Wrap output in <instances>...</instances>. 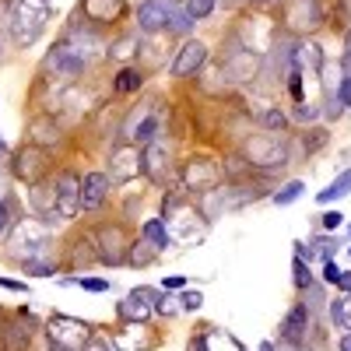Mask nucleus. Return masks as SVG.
Masks as SVG:
<instances>
[{
  "label": "nucleus",
  "instance_id": "1",
  "mask_svg": "<svg viewBox=\"0 0 351 351\" xmlns=\"http://www.w3.org/2000/svg\"><path fill=\"white\" fill-rule=\"evenodd\" d=\"M162 221L169 228L172 246H197V243H204L208 225H211V218L204 215L190 197L176 193V190H169L165 200H162Z\"/></svg>",
  "mask_w": 351,
  "mask_h": 351
},
{
  "label": "nucleus",
  "instance_id": "2",
  "mask_svg": "<svg viewBox=\"0 0 351 351\" xmlns=\"http://www.w3.org/2000/svg\"><path fill=\"white\" fill-rule=\"evenodd\" d=\"M288 137L285 134H271V130H260V134H250L243 137V158L250 169H260V172H271V169H281L288 162Z\"/></svg>",
  "mask_w": 351,
  "mask_h": 351
},
{
  "label": "nucleus",
  "instance_id": "3",
  "mask_svg": "<svg viewBox=\"0 0 351 351\" xmlns=\"http://www.w3.org/2000/svg\"><path fill=\"white\" fill-rule=\"evenodd\" d=\"M49 21V4L46 0H11V39L18 49L25 46H32L39 36H43V28Z\"/></svg>",
  "mask_w": 351,
  "mask_h": 351
},
{
  "label": "nucleus",
  "instance_id": "4",
  "mask_svg": "<svg viewBox=\"0 0 351 351\" xmlns=\"http://www.w3.org/2000/svg\"><path fill=\"white\" fill-rule=\"evenodd\" d=\"M180 180H183V186H186L190 193L208 197V193H215V190L225 183V169H221L218 162H211V158H190V162L180 169Z\"/></svg>",
  "mask_w": 351,
  "mask_h": 351
},
{
  "label": "nucleus",
  "instance_id": "5",
  "mask_svg": "<svg viewBox=\"0 0 351 351\" xmlns=\"http://www.w3.org/2000/svg\"><path fill=\"white\" fill-rule=\"evenodd\" d=\"M46 334H49V344L53 348H67V351H81L84 341L92 337V327L84 319H74V316H64L56 313L46 319Z\"/></svg>",
  "mask_w": 351,
  "mask_h": 351
},
{
  "label": "nucleus",
  "instance_id": "6",
  "mask_svg": "<svg viewBox=\"0 0 351 351\" xmlns=\"http://www.w3.org/2000/svg\"><path fill=\"white\" fill-rule=\"evenodd\" d=\"M11 169H14V176H18L21 183L32 186V183H43L46 176L53 172V155H49L46 148H39V144L28 141L25 148L14 155V165H11Z\"/></svg>",
  "mask_w": 351,
  "mask_h": 351
},
{
  "label": "nucleus",
  "instance_id": "7",
  "mask_svg": "<svg viewBox=\"0 0 351 351\" xmlns=\"http://www.w3.org/2000/svg\"><path fill=\"white\" fill-rule=\"evenodd\" d=\"M285 28L291 36H309V32H316L319 25H324V4L319 0H288L285 4Z\"/></svg>",
  "mask_w": 351,
  "mask_h": 351
},
{
  "label": "nucleus",
  "instance_id": "8",
  "mask_svg": "<svg viewBox=\"0 0 351 351\" xmlns=\"http://www.w3.org/2000/svg\"><path fill=\"white\" fill-rule=\"evenodd\" d=\"M218 67L225 71V77H228V81L246 84V81H253V77H256V71H260V56H256V49L243 46L239 39H232L228 53H221V64H218Z\"/></svg>",
  "mask_w": 351,
  "mask_h": 351
},
{
  "label": "nucleus",
  "instance_id": "9",
  "mask_svg": "<svg viewBox=\"0 0 351 351\" xmlns=\"http://www.w3.org/2000/svg\"><path fill=\"white\" fill-rule=\"evenodd\" d=\"M141 158H144V176L152 183H165L172 176V137H165L162 130L141 148Z\"/></svg>",
  "mask_w": 351,
  "mask_h": 351
},
{
  "label": "nucleus",
  "instance_id": "10",
  "mask_svg": "<svg viewBox=\"0 0 351 351\" xmlns=\"http://www.w3.org/2000/svg\"><path fill=\"white\" fill-rule=\"evenodd\" d=\"M127 250H130V239H127V225H99L95 228V253H102L99 260L109 263V267H120L127 263Z\"/></svg>",
  "mask_w": 351,
  "mask_h": 351
},
{
  "label": "nucleus",
  "instance_id": "11",
  "mask_svg": "<svg viewBox=\"0 0 351 351\" xmlns=\"http://www.w3.org/2000/svg\"><path fill=\"white\" fill-rule=\"evenodd\" d=\"M112 183H130L137 180V176L144 172V158H141V148L134 141H116L112 152H109V169Z\"/></svg>",
  "mask_w": 351,
  "mask_h": 351
},
{
  "label": "nucleus",
  "instance_id": "12",
  "mask_svg": "<svg viewBox=\"0 0 351 351\" xmlns=\"http://www.w3.org/2000/svg\"><path fill=\"white\" fill-rule=\"evenodd\" d=\"M53 197H56V211H60V218H74L81 211V176L64 169L53 180Z\"/></svg>",
  "mask_w": 351,
  "mask_h": 351
},
{
  "label": "nucleus",
  "instance_id": "13",
  "mask_svg": "<svg viewBox=\"0 0 351 351\" xmlns=\"http://www.w3.org/2000/svg\"><path fill=\"white\" fill-rule=\"evenodd\" d=\"M112 193V176L106 169H92L81 176V211H99Z\"/></svg>",
  "mask_w": 351,
  "mask_h": 351
},
{
  "label": "nucleus",
  "instance_id": "14",
  "mask_svg": "<svg viewBox=\"0 0 351 351\" xmlns=\"http://www.w3.org/2000/svg\"><path fill=\"white\" fill-rule=\"evenodd\" d=\"M112 344L120 351H152V348L162 344V337L148 327V319H137V324H120Z\"/></svg>",
  "mask_w": 351,
  "mask_h": 351
},
{
  "label": "nucleus",
  "instance_id": "15",
  "mask_svg": "<svg viewBox=\"0 0 351 351\" xmlns=\"http://www.w3.org/2000/svg\"><path fill=\"white\" fill-rule=\"evenodd\" d=\"M0 351H32V313H18L11 324H0Z\"/></svg>",
  "mask_w": 351,
  "mask_h": 351
},
{
  "label": "nucleus",
  "instance_id": "16",
  "mask_svg": "<svg viewBox=\"0 0 351 351\" xmlns=\"http://www.w3.org/2000/svg\"><path fill=\"white\" fill-rule=\"evenodd\" d=\"M313 330V313L306 302H295L281 319V344H306Z\"/></svg>",
  "mask_w": 351,
  "mask_h": 351
},
{
  "label": "nucleus",
  "instance_id": "17",
  "mask_svg": "<svg viewBox=\"0 0 351 351\" xmlns=\"http://www.w3.org/2000/svg\"><path fill=\"white\" fill-rule=\"evenodd\" d=\"M204 67H208V46L197 43V39H190V43L180 49V56L169 64V74H172V77H197Z\"/></svg>",
  "mask_w": 351,
  "mask_h": 351
},
{
  "label": "nucleus",
  "instance_id": "18",
  "mask_svg": "<svg viewBox=\"0 0 351 351\" xmlns=\"http://www.w3.org/2000/svg\"><path fill=\"white\" fill-rule=\"evenodd\" d=\"M169 11H172V0H144L137 8V28L141 32H169Z\"/></svg>",
  "mask_w": 351,
  "mask_h": 351
},
{
  "label": "nucleus",
  "instance_id": "19",
  "mask_svg": "<svg viewBox=\"0 0 351 351\" xmlns=\"http://www.w3.org/2000/svg\"><path fill=\"white\" fill-rule=\"evenodd\" d=\"M291 67L313 71V74H319V67H324V53H319V46H316L309 36L291 43Z\"/></svg>",
  "mask_w": 351,
  "mask_h": 351
},
{
  "label": "nucleus",
  "instance_id": "20",
  "mask_svg": "<svg viewBox=\"0 0 351 351\" xmlns=\"http://www.w3.org/2000/svg\"><path fill=\"white\" fill-rule=\"evenodd\" d=\"M81 11H84V18L92 25H112L116 18L123 14V0H84Z\"/></svg>",
  "mask_w": 351,
  "mask_h": 351
},
{
  "label": "nucleus",
  "instance_id": "21",
  "mask_svg": "<svg viewBox=\"0 0 351 351\" xmlns=\"http://www.w3.org/2000/svg\"><path fill=\"white\" fill-rule=\"evenodd\" d=\"M32 211H36L43 221L60 218V211H56V197H53V183H49V186L32 183Z\"/></svg>",
  "mask_w": 351,
  "mask_h": 351
},
{
  "label": "nucleus",
  "instance_id": "22",
  "mask_svg": "<svg viewBox=\"0 0 351 351\" xmlns=\"http://www.w3.org/2000/svg\"><path fill=\"white\" fill-rule=\"evenodd\" d=\"M28 134H32V144H39V148H53V144H60V127H56V120H49V116L32 120Z\"/></svg>",
  "mask_w": 351,
  "mask_h": 351
},
{
  "label": "nucleus",
  "instance_id": "23",
  "mask_svg": "<svg viewBox=\"0 0 351 351\" xmlns=\"http://www.w3.org/2000/svg\"><path fill=\"white\" fill-rule=\"evenodd\" d=\"M141 239H148L158 253H165V250H172V239H169V228H165V221L162 218H148L141 225Z\"/></svg>",
  "mask_w": 351,
  "mask_h": 351
},
{
  "label": "nucleus",
  "instance_id": "24",
  "mask_svg": "<svg viewBox=\"0 0 351 351\" xmlns=\"http://www.w3.org/2000/svg\"><path fill=\"white\" fill-rule=\"evenodd\" d=\"M158 256H162V253H158L148 239H137V243H130V250H127V263H130V267H137V271L152 267Z\"/></svg>",
  "mask_w": 351,
  "mask_h": 351
},
{
  "label": "nucleus",
  "instance_id": "25",
  "mask_svg": "<svg viewBox=\"0 0 351 351\" xmlns=\"http://www.w3.org/2000/svg\"><path fill=\"white\" fill-rule=\"evenodd\" d=\"M351 193V169H341V176H337V180L330 183V186H324V190H319V204H324V208H327V204H337V200H344Z\"/></svg>",
  "mask_w": 351,
  "mask_h": 351
},
{
  "label": "nucleus",
  "instance_id": "26",
  "mask_svg": "<svg viewBox=\"0 0 351 351\" xmlns=\"http://www.w3.org/2000/svg\"><path fill=\"white\" fill-rule=\"evenodd\" d=\"M330 309V324L341 327V330H351V291H341L334 302H327Z\"/></svg>",
  "mask_w": 351,
  "mask_h": 351
},
{
  "label": "nucleus",
  "instance_id": "27",
  "mask_svg": "<svg viewBox=\"0 0 351 351\" xmlns=\"http://www.w3.org/2000/svg\"><path fill=\"white\" fill-rule=\"evenodd\" d=\"M302 193H306V183L302 180H288V183H281L271 193V204H274V208H291V204H295Z\"/></svg>",
  "mask_w": 351,
  "mask_h": 351
},
{
  "label": "nucleus",
  "instance_id": "28",
  "mask_svg": "<svg viewBox=\"0 0 351 351\" xmlns=\"http://www.w3.org/2000/svg\"><path fill=\"white\" fill-rule=\"evenodd\" d=\"M116 316H120V324H137V319H152V309L137 302L134 295H127L120 306H116Z\"/></svg>",
  "mask_w": 351,
  "mask_h": 351
},
{
  "label": "nucleus",
  "instance_id": "29",
  "mask_svg": "<svg viewBox=\"0 0 351 351\" xmlns=\"http://www.w3.org/2000/svg\"><path fill=\"white\" fill-rule=\"evenodd\" d=\"M288 123H291V116H288L285 109H278V106H271V109H263V112H260V130L285 134V130H288Z\"/></svg>",
  "mask_w": 351,
  "mask_h": 351
},
{
  "label": "nucleus",
  "instance_id": "30",
  "mask_svg": "<svg viewBox=\"0 0 351 351\" xmlns=\"http://www.w3.org/2000/svg\"><path fill=\"white\" fill-rule=\"evenodd\" d=\"M116 92H120V95H130V92H137V88L144 84V74L137 71V67H123L120 74H116Z\"/></svg>",
  "mask_w": 351,
  "mask_h": 351
},
{
  "label": "nucleus",
  "instance_id": "31",
  "mask_svg": "<svg viewBox=\"0 0 351 351\" xmlns=\"http://www.w3.org/2000/svg\"><path fill=\"white\" fill-rule=\"evenodd\" d=\"M56 285H77V288H84V291H95V295H106V291L112 288L106 278H84V274H77V278H60Z\"/></svg>",
  "mask_w": 351,
  "mask_h": 351
},
{
  "label": "nucleus",
  "instance_id": "32",
  "mask_svg": "<svg viewBox=\"0 0 351 351\" xmlns=\"http://www.w3.org/2000/svg\"><path fill=\"white\" fill-rule=\"evenodd\" d=\"M302 302L309 306V313L316 316V313H324V306H327V295H324V281H313L309 288H302Z\"/></svg>",
  "mask_w": 351,
  "mask_h": 351
},
{
  "label": "nucleus",
  "instance_id": "33",
  "mask_svg": "<svg viewBox=\"0 0 351 351\" xmlns=\"http://www.w3.org/2000/svg\"><path fill=\"white\" fill-rule=\"evenodd\" d=\"M291 278H295V288L302 291V288H309L316 278H313V267H309V263L302 260V256H295V260H291Z\"/></svg>",
  "mask_w": 351,
  "mask_h": 351
},
{
  "label": "nucleus",
  "instance_id": "34",
  "mask_svg": "<svg viewBox=\"0 0 351 351\" xmlns=\"http://www.w3.org/2000/svg\"><path fill=\"white\" fill-rule=\"evenodd\" d=\"M291 120H295V123H306V127H313L316 120H319V102H299L295 106V112H291Z\"/></svg>",
  "mask_w": 351,
  "mask_h": 351
},
{
  "label": "nucleus",
  "instance_id": "35",
  "mask_svg": "<svg viewBox=\"0 0 351 351\" xmlns=\"http://www.w3.org/2000/svg\"><path fill=\"white\" fill-rule=\"evenodd\" d=\"M319 148H327V130H306L302 134V152L306 155H316Z\"/></svg>",
  "mask_w": 351,
  "mask_h": 351
},
{
  "label": "nucleus",
  "instance_id": "36",
  "mask_svg": "<svg viewBox=\"0 0 351 351\" xmlns=\"http://www.w3.org/2000/svg\"><path fill=\"white\" fill-rule=\"evenodd\" d=\"M130 295H134L137 302H144V306H148V309L155 313V306H158V299H162V291H158V288H148V285H141V288H134V291H130Z\"/></svg>",
  "mask_w": 351,
  "mask_h": 351
},
{
  "label": "nucleus",
  "instance_id": "37",
  "mask_svg": "<svg viewBox=\"0 0 351 351\" xmlns=\"http://www.w3.org/2000/svg\"><path fill=\"white\" fill-rule=\"evenodd\" d=\"M215 4H218V0H186V14L193 21H200V18H208L215 11Z\"/></svg>",
  "mask_w": 351,
  "mask_h": 351
},
{
  "label": "nucleus",
  "instance_id": "38",
  "mask_svg": "<svg viewBox=\"0 0 351 351\" xmlns=\"http://www.w3.org/2000/svg\"><path fill=\"white\" fill-rule=\"evenodd\" d=\"M134 46H137V36H130V39H123V43H112V46H109V56H116V60H130Z\"/></svg>",
  "mask_w": 351,
  "mask_h": 351
},
{
  "label": "nucleus",
  "instance_id": "39",
  "mask_svg": "<svg viewBox=\"0 0 351 351\" xmlns=\"http://www.w3.org/2000/svg\"><path fill=\"white\" fill-rule=\"evenodd\" d=\"M180 306H183V313H197V309L204 306V295H200V291H190V288H183Z\"/></svg>",
  "mask_w": 351,
  "mask_h": 351
},
{
  "label": "nucleus",
  "instance_id": "40",
  "mask_svg": "<svg viewBox=\"0 0 351 351\" xmlns=\"http://www.w3.org/2000/svg\"><path fill=\"white\" fill-rule=\"evenodd\" d=\"M344 225V215L341 211H327L324 218H319V228H324V232H330V236H334V232Z\"/></svg>",
  "mask_w": 351,
  "mask_h": 351
},
{
  "label": "nucleus",
  "instance_id": "41",
  "mask_svg": "<svg viewBox=\"0 0 351 351\" xmlns=\"http://www.w3.org/2000/svg\"><path fill=\"white\" fill-rule=\"evenodd\" d=\"M155 313H162V316H180V313H183V306L176 302V299H169V295H162V299H158V306H155Z\"/></svg>",
  "mask_w": 351,
  "mask_h": 351
},
{
  "label": "nucleus",
  "instance_id": "42",
  "mask_svg": "<svg viewBox=\"0 0 351 351\" xmlns=\"http://www.w3.org/2000/svg\"><path fill=\"white\" fill-rule=\"evenodd\" d=\"M162 288H165V291H183V288H186V278H183V274H165V278H162Z\"/></svg>",
  "mask_w": 351,
  "mask_h": 351
},
{
  "label": "nucleus",
  "instance_id": "43",
  "mask_svg": "<svg viewBox=\"0 0 351 351\" xmlns=\"http://www.w3.org/2000/svg\"><path fill=\"white\" fill-rule=\"evenodd\" d=\"M337 278H341L337 260H327V263H324V285H337Z\"/></svg>",
  "mask_w": 351,
  "mask_h": 351
},
{
  "label": "nucleus",
  "instance_id": "44",
  "mask_svg": "<svg viewBox=\"0 0 351 351\" xmlns=\"http://www.w3.org/2000/svg\"><path fill=\"white\" fill-rule=\"evenodd\" d=\"M11 232V211H8V200H0V239Z\"/></svg>",
  "mask_w": 351,
  "mask_h": 351
},
{
  "label": "nucleus",
  "instance_id": "45",
  "mask_svg": "<svg viewBox=\"0 0 351 351\" xmlns=\"http://www.w3.org/2000/svg\"><path fill=\"white\" fill-rule=\"evenodd\" d=\"M341 74L351 77V28H348V39H344V60H341Z\"/></svg>",
  "mask_w": 351,
  "mask_h": 351
},
{
  "label": "nucleus",
  "instance_id": "46",
  "mask_svg": "<svg viewBox=\"0 0 351 351\" xmlns=\"http://www.w3.org/2000/svg\"><path fill=\"white\" fill-rule=\"evenodd\" d=\"M81 351H112V344H109V341H102V337H88Z\"/></svg>",
  "mask_w": 351,
  "mask_h": 351
},
{
  "label": "nucleus",
  "instance_id": "47",
  "mask_svg": "<svg viewBox=\"0 0 351 351\" xmlns=\"http://www.w3.org/2000/svg\"><path fill=\"white\" fill-rule=\"evenodd\" d=\"M0 288H8V291H28L25 281H11V278H0Z\"/></svg>",
  "mask_w": 351,
  "mask_h": 351
},
{
  "label": "nucleus",
  "instance_id": "48",
  "mask_svg": "<svg viewBox=\"0 0 351 351\" xmlns=\"http://www.w3.org/2000/svg\"><path fill=\"white\" fill-rule=\"evenodd\" d=\"M334 288H337V291H351V271H341V278H337Z\"/></svg>",
  "mask_w": 351,
  "mask_h": 351
},
{
  "label": "nucleus",
  "instance_id": "49",
  "mask_svg": "<svg viewBox=\"0 0 351 351\" xmlns=\"http://www.w3.org/2000/svg\"><path fill=\"white\" fill-rule=\"evenodd\" d=\"M337 351H351V330H344V334H341V341H337Z\"/></svg>",
  "mask_w": 351,
  "mask_h": 351
},
{
  "label": "nucleus",
  "instance_id": "50",
  "mask_svg": "<svg viewBox=\"0 0 351 351\" xmlns=\"http://www.w3.org/2000/svg\"><path fill=\"white\" fill-rule=\"evenodd\" d=\"M278 351H309V348H306V344H281Z\"/></svg>",
  "mask_w": 351,
  "mask_h": 351
},
{
  "label": "nucleus",
  "instance_id": "51",
  "mask_svg": "<svg viewBox=\"0 0 351 351\" xmlns=\"http://www.w3.org/2000/svg\"><path fill=\"white\" fill-rule=\"evenodd\" d=\"M4 155H8V141H4V137H0V158H4Z\"/></svg>",
  "mask_w": 351,
  "mask_h": 351
},
{
  "label": "nucleus",
  "instance_id": "52",
  "mask_svg": "<svg viewBox=\"0 0 351 351\" xmlns=\"http://www.w3.org/2000/svg\"><path fill=\"white\" fill-rule=\"evenodd\" d=\"M260 351H274V341H263V344H260Z\"/></svg>",
  "mask_w": 351,
  "mask_h": 351
},
{
  "label": "nucleus",
  "instance_id": "53",
  "mask_svg": "<svg viewBox=\"0 0 351 351\" xmlns=\"http://www.w3.org/2000/svg\"><path fill=\"white\" fill-rule=\"evenodd\" d=\"M256 4H274V0H256Z\"/></svg>",
  "mask_w": 351,
  "mask_h": 351
},
{
  "label": "nucleus",
  "instance_id": "54",
  "mask_svg": "<svg viewBox=\"0 0 351 351\" xmlns=\"http://www.w3.org/2000/svg\"><path fill=\"white\" fill-rule=\"evenodd\" d=\"M49 351H67V348H49Z\"/></svg>",
  "mask_w": 351,
  "mask_h": 351
}]
</instances>
